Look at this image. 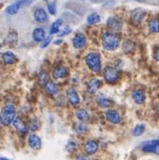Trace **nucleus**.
<instances>
[{
    "label": "nucleus",
    "mask_w": 159,
    "mask_h": 160,
    "mask_svg": "<svg viewBox=\"0 0 159 160\" xmlns=\"http://www.w3.org/2000/svg\"><path fill=\"white\" fill-rule=\"evenodd\" d=\"M102 46L107 50H115L120 45L119 37L111 32H104L102 37Z\"/></svg>",
    "instance_id": "nucleus-1"
},
{
    "label": "nucleus",
    "mask_w": 159,
    "mask_h": 160,
    "mask_svg": "<svg viewBox=\"0 0 159 160\" xmlns=\"http://www.w3.org/2000/svg\"><path fill=\"white\" fill-rule=\"evenodd\" d=\"M15 116H16V109L12 104H7L5 105L2 110H1V120H2V124L4 125H9L12 123V121L15 119Z\"/></svg>",
    "instance_id": "nucleus-2"
},
{
    "label": "nucleus",
    "mask_w": 159,
    "mask_h": 160,
    "mask_svg": "<svg viewBox=\"0 0 159 160\" xmlns=\"http://www.w3.org/2000/svg\"><path fill=\"white\" fill-rule=\"evenodd\" d=\"M86 63L92 72L99 73L101 71V58L98 53L91 52L87 54L86 57Z\"/></svg>",
    "instance_id": "nucleus-3"
},
{
    "label": "nucleus",
    "mask_w": 159,
    "mask_h": 160,
    "mask_svg": "<svg viewBox=\"0 0 159 160\" xmlns=\"http://www.w3.org/2000/svg\"><path fill=\"white\" fill-rule=\"evenodd\" d=\"M103 78L108 83H116L119 78V72L114 67L106 66L103 69Z\"/></svg>",
    "instance_id": "nucleus-4"
},
{
    "label": "nucleus",
    "mask_w": 159,
    "mask_h": 160,
    "mask_svg": "<svg viewBox=\"0 0 159 160\" xmlns=\"http://www.w3.org/2000/svg\"><path fill=\"white\" fill-rule=\"evenodd\" d=\"M141 148L145 153H155L159 155V140H153L142 143Z\"/></svg>",
    "instance_id": "nucleus-5"
},
{
    "label": "nucleus",
    "mask_w": 159,
    "mask_h": 160,
    "mask_svg": "<svg viewBox=\"0 0 159 160\" xmlns=\"http://www.w3.org/2000/svg\"><path fill=\"white\" fill-rule=\"evenodd\" d=\"M29 3H30V0H17V1L13 2L12 4H10L6 8V11L9 15H14V14H16L20 10L21 8L28 5Z\"/></svg>",
    "instance_id": "nucleus-6"
},
{
    "label": "nucleus",
    "mask_w": 159,
    "mask_h": 160,
    "mask_svg": "<svg viewBox=\"0 0 159 160\" xmlns=\"http://www.w3.org/2000/svg\"><path fill=\"white\" fill-rule=\"evenodd\" d=\"M66 94H67V99L71 104H73V105L79 104L80 98L78 96V93L77 92V90L74 88H69L66 91Z\"/></svg>",
    "instance_id": "nucleus-7"
},
{
    "label": "nucleus",
    "mask_w": 159,
    "mask_h": 160,
    "mask_svg": "<svg viewBox=\"0 0 159 160\" xmlns=\"http://www.w3.org/2000/svg\"><path fill=\"white\" fill-rule=\"evenodd\" d=\"M98 142L93 140H89L86 142V143L84 144V150L87 155H94L98 151Z\"/></svg>",
    "instance_id": "nucleus-8"
},
{
    "label": "nucleus",
    "mask_w": 159,
    "mask_h": 160,
    "mask_svg": "<svg viewBox=\"0 0 159 160\" xmlns=\"http://www.w3.org/2000/svg\"><path fill=\"white\" fill-rule=\"evenodd\" d=\"M28 144L34 150H39L42 146L41 139L36 134H31L28 138Z\"/></svg>",
    "instance_id": "nucleus-9"
},
{
    "label": "nucleus",
    "mask_w": 159,
    "mask_h": 160,
    "mask_svg": "<svg viewBox=\"0 0 159 160\" xmlns=\"http://www.w3.org/2000/svg\"><path fill=\"white\" fill-rule=\"evenodd\" d=\"M68 75V69L64 66H58L52 72V77L55 79L63 78Z\"/></svg>",
    "instance_id": "nucleus-10"
},
{
    "label": "nucleus",
    "mask_w": 159,
    "mask_h": 160,
    "mask_svg": "<svg viewBox=\"0 0 159 160\" xmlns=\"http://www.w3.org/2000/svg\"><path fill=\"white\" fill-rule=\"evenodd\" d=\"M106 118L108 121H110L113 124H118L121 121V118H120L119 113L116 110H108L106 112Z\"/></svg>",
    "instance_id": "nucleus-11"
},
{
    "label": "nucleus",
    "mask_w": 159,
    "mask_h": 160,
    "mask_svg": "<svg viewBox=\"0 0 159 160\" xmlns=\"http://www.w3.org/2000/svg\"><path fill=\"white\" fill-rule=\"evenodd\" d=\"M12 125H13V127H14L20 133L24 134V133L27 132V127H26V125L23 123V121L21 119V118H15V119L12 121Z\"/></svg>",
    "instance_id": "nucleus-12"
},
{
    "label": "nucleus",
    "mask_w": 159,
    "mask_h": 160,
    "mask_svg": "<svg viewBox=\"0 0 159 160\" xmlns=\"http://www.w3.org/2000/svg\"><path fill=\"white\" fill-rule=\"evenodd\" d=\"M132 99L137 104H142L145 101V94L141 89H136L132 92Z\"/></svg>",
    "instance_id": "nucleus-13"
},
{
    "label": "nucleus",
    "mask_w": 159,
    "mask_h": 160,
    "mask_svg": "<svg viewBox=\"0 0 159 160\" xmlns=\"http://www.w3.org/2000/svg\"><path fill=\"white\" fill-rule=\"evenodd\" d=\"M86 37L83 34H77L73 39V44L76 48H82L86 45Z\"/></svg>",
    "instance_id": "nucleus-14"
},
{
    "label": "nucleus",
    "mask_w": 159,
    "mask_h": 160,
    "mask_svg": "<svg viewBox=\"0 0 159 160\" xmlns=\"http://www.w3.org/2000/svg\"><path fill=\"white\" fill-rule=\"evenodd\" d=\"M34 17H35V20H36L37 22H47V12H46L45 9H43V8H37V9L35 11Z\"/></svg>",
    "instance_id": "nucleus-15"
},
{
    "label": "nucleus",
    "mask_w": 159,
    "mask_h": 160,
    "mask_svg": "<svg viewBox=\"0 0 159 160\" xmlns=\"http://www.w3.org/2000/svg\"><path fill=\"white\" fill-rule=\"evenodd\" d=\"M3 58V62L6 64H13L17 62V57L15 56L14 53L10 52V51H7L3 54L2 56Z\"/></svg>",
    "instance_id": "nucleus-16"
},
{
    "label": "nucleus",
    "mask_w": 159,
    "mask_h": 160,
    "mask_svg": "<svg viewBox=\"0 0 159 160\" xmlns=\"http://www.w3.org/2000/svg\"><path fill=\"white\" fill-rule=\"evenodd\" d=\"M101 85H102L101 80L98 79V78H92V79L89 80L88 83H87V89H88L89 92L93 93L97 89H99V88L101 87Z\"/></svg>",
    "instance_id": "nucleus-17"
},
{
    "label": "nucleus",
    "mask_w": 159,
    "mask_h": 160,
    "mask_svg": "<svg viewBox=\"0 0 159 160\" xmlns=\"http://www.w3.org/2000/svg\"><path fill=\"white\" fill-rule=\"evenodd\" d=\"M97 102H98V104H99L101 107H102V108H108V107H110L111 105L114 104V102H113L112 100L106 98V97L103 96V95H100V96L98 97Z\"/></svg>",
    "instance_id": "nucleus-18"
},
{
    "label": "nucleus",
    "mask_w": 159,
    "mask_h": 160,
    "mask_svg": "<svg viewBox=\"0 0 159 160\" xmlns=\"http://www.w3.org/2000/svg\"><path fill=\"white\" fill-rule=\"evenodd\" d=\"M107 25L114 30H119L122 27V22L119 19H117L116 17H111L107 21Z\"/></svg>",
    "instance_id": "nucleus-19"
},
{
    "label": "nucleus",
    "mask_w": 159,
    "mask_h": 160,
    "mask_svg": "<svg viewBox=\"0 0 159 160\" xmlns=\"http://www.w3.org/2000/svg\"><path fill=\"white\" fill-rule=\"evenodd\" d=\"M144 12L142 8H136L135 10H133L132 14H131V19L135 23H140L143 18Z\"/></svg>",
    "instance_id": "nucleus-20"
},
{
    "label": "nucleus",
    "mask_w": 159,
    "mask_h": 160,
    "mask_svg": "<svg viewBox=\"0 0 159 160\" xmlns=\"http://www.w3.org/2000/svg\"><path fill=\"white\" fill-rule=\"evenodd\" d=\"M33 38L37 42H42L45 39V30L40 27L36 28L33 32Z\"/></svg>",
    "instance_id": "nucleus-21"
},
{
    "label": "nucleus",
    "mask_w": 159,
    "mask_h": 160,
    "mask_svg": "<svg viewBox=\"0 0 159 160\" xmlns=\"http://www.w3.org/2000/svg\"><path fill=\"white\" fill-rule=\"evenodd\" d=\"M45 88H46V90L47 91V93H49V94H56L57 91H58L57 85L54 82H52V81H48L46 84Z\"/></svg>",
    "instance_id": "nucleus-22"
},
{
    "label": "nucleus",
    "mask_w": 159,
    "mask_h": 160,
    "mask_svg": "<svg viewBox=\"0 0 159 160\" xmlns=\"http://www.w3.org/2000/svg\"><path fill=\"white\" fill-rule=\"evenodd\" d=\"M149 30L152 33H158L159 32V20L153 19L149 22Z\"/></svg>",
    "instance_id": "nucleus-23"
},
{
    "label": "nucleus",
    "mask_w": 159,
    "mask_h": 160,
    "mask_svg": "<svg viewBox=\"0 0 159 160\" xmlns=\"http://www.w3.org/2000/svg\"><path fill=\"white\" fill-rule=\"evenodd\" d=\"M144 130H145V126L143 124H138L134 127V128L132 130V134L135 137H139L144 132Z\"/></svg>",
    "instance_id": "nucleus-24"
},
{
    "label": "nucleus",
    "mask_w": 159,
    "mask_h": 160,
    "mask_svg": "<svg viewBox=\"0 0 159 160\" xmlns=\"http://www.w3.org/2000/svg\"><path fill=\"white\" fill-rule=\"evenodd\" d=\"M62 21L61 19H59V20L55 21V22L52 23L51 27H50L49 34H50V35H53V34H56V33H58V32H59V30H60V27H61V25H62Z\"/></svg>",
    "instance_id": "nucleus-25"
},
{
    "label": "nucleus",
    "mask_w": 159,
    "mask_h": 160,
    "mask_svg": "<svg viewBox=\"0 0 159 160\" xmlns=\"http://www.w3.org/2000/svg\"><path fill=\"white\" fill-rule=\"evenodd\" d=\"M77 118L80 121H87L89 119V114L85 109H79L77 112Z\"/></svg>",
    "instance_id": "nucleus-26"
},
{
    "label": "nucleus",
    "mask_w": 159,
    "mask_h": 160,
    "mask_svg": "<svg viewBox=\"0 0 159 160\" xmlns=\"http://www.w3.org/2000/svg\"><path fill=\"white\" fill-rule=\"evenodd\" d=\"M101 20V17L98 13H91L90 15L87 16V22L88 24H94V23H97L99 22Z\"/></svg>",
    "instance_id": "nucleus-27"
},
{
    "label": "nucleus",
    "mask_w": 159,
    "mask_h": 160,
    "mask_svg": "<svg viewBox=\"0 0 159 160\" xmlns=\"http://www.w3.org/2000/svg\"><path fill=\"white\" fill-rule=\"evenodd\" d=\"M48 75L46 71H41L38 76V82L41 86H46V84L48 82Z\"/></svg>",
    "instance_id": "nucleus-28"
},
{
    "label": "nucleus",
    "mask_w": 159,
    "mask_h": 160,
    "mask_svg": "<svg viewBox=\"0 0 159 160\" xmlns=\"http://www.w3.org/2000/svg\"><path fill=\"white\" fill-rule=\"evenodd\" d=\"M123 48H124V50L126 52H129V51H132L133 48H134V44L131 42V41H126L123 45Z\"/></svg>",
    "instance_id": "nucleus-29"
},
{
    "label": "nucleus",
    "mask_w": 159,
    "mask_h": 160,
    "mask_svg": "<svg viewBox=\"0 0 159 160\" xmlns=\"http://www.w3.org/2000/svg\"><path fill=\"white\" fill-rule=\"evenodd\" d=\"M47 8H48L49 13L54 15L56 13V4H55V2H49L47 4Z\"/></svg>",
    "instance_id": "nucleus-30"
},
{
    "label": "nucleus",
    "mask_w": 159,
    "mask_h": 160,
    "mask_svg": "<svg viewBox=\"0 0 159 160\" xmlns=\"http://www.w3.org/2000/svg\"><path fill=\"white\" fill-rule=\"evenodd\" d=\"M87 130V127L83 124H77L76 126V131L77 133H84Z\"/></svg>",
    "instance_id": "nucleus-31"
},
{
    "label": "nucleus",
    "mask_w": 159,
    "mask_h": 160,
    "mask_svg": "<svg viewBox=\"0 0 159 160\" xmlns=\"http://www.w3.org/2000/svg\"><path fill=\"white\" fill-rule=\"evenodd\" d=\"M39 128V123L37 122V120H34L32 123H31V126H30V128L33 130V131H35V130H37V128Z\"/></svg>",
    "instance_id": "nucleus-32"
},
{
    "label": "nucleus",
    "mask_w": 159,
    "mask_h": 160,
    "mask_svg": "<svg viewBox=\"0 0 159 160\" xmlns=\"http://www.w3.org/2000/svg\"><path fill=\"white\" fill-rule=\"evenodd\" d=\"M50 41H51V38H50V37H48V38H45V39L42 41V43H41L40 47H41L42 48H46V47L50 43Z\"/></svg>",
    "instance_id": "nucleus-33"
},
{
    "label": "nucleus",
    "mask_w": 159,
    "mask_h": 160,
    "mask_svg": "<svg viewBox=\"0 0 159 160\" xmlns=\"http://www.w3.org/2000/svg\"><path fill=\"white\" fill-rule=\"evenodd\" d=\"M70 32H71V29H70L69 27H66V28H65V29H63L61 33H59V34H58V36H59V37H63V36L68 35Z\"/></svg>",
    "instance_id": "nucleus-34"
},
{
    "label": "nucleus",
    "mask_w": 159,
    "mask_h": 160,
    "mask_svg": "<svg viewBox=\"0 0 159 160\" xmlns=\"http://www.w3.org/2000/svg\"><path fill=\"white\" fill-rule=\"evenodd\" d=\"M77 160H89V158L87 155H79L77 158Z\"/></svg>",
    "instance_id": "nucleus-35"
},
{
    "label": "nucleus",
    "mask_w": 159,
    "mask_h": 160,
    "mask_svg": "<svg viewBox=\"0 0 159 160\" xmlns=\"http://www.w3.org/2000/svg\"><path fill=\"white\" fill-rule=\"evenodd\" d=\"M155 58H156L157 61H158L159 62V48L156 51V53H155Z\"/></svg>",
    "instance_id": "nucleus-36"
},
{
    "label": "nucleus",
    "mask_w": 159,
    "mask_h": 160,
    "mask_svg": "<svg viewBox=\"0 0 159 160\" xmlns=\"http://www.w3.org/2000/svg\"><path fill=\"white\" fill-rule=\"evenodd\" d=\"M1 160H10V159H7V158H1Z\"/></svg>",
    "instance_id": "nucleus-37"
},
{
    "label": "nucleus",
    "mask_w": 159,
    "mask_h": 160,
    "mask_svg": "<svg viewBox=\"0 0 159 160\" xmlns=\"http://www.w3.org/2000/svg\"><path fill=\"white\" fill-rule=\"evenodd\" d=\"M0 124H2V120H1V117H0Z\"/></svg>",
    "instance_id": "nucleus-38"
},
{
    "label": "nucleus",
    "mask_w": 159,
    "mask_h": 160,
    "mask_svg": "<svg viewBox=\"0 0 159 160\" xmlns=\"http://www.w3.org/2000/svg\"><path fill=\"white\" fill-rule=\"evenodd\" d=\"M44 1H47V0H44Z\"/></svg>",
    "instance_id": "nucleus-39"
},
{
    "label": "nucleus",
    "mask_w": 159,
    "mask_h": 160,
    "mask_svg": "<svg viewBox=\"0 0 159 160\" xmlns=\"http://www.w3.org/2000/svg\"><path fill=\"white\" fill-rule=\"evenodd\" d=\"M0 160H1V158H0Z\"/></svg>",
    "instance_id": "nucleus-40"
}]
</instances>
